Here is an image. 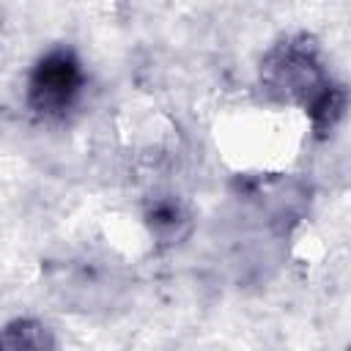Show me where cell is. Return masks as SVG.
Here are the masks:
<instances>
[{"label": "cell", "instance_id": "7a4b0ae2", "mask_svg": "<svg viewBox=\"0 0 351 351\" xmlns=\"http://www.w3.org/2000/svg\"><path fill=\"white\" fill-rule=\"evenodd\" d=\"M85 85L82 66L71 49L47 52L30 71L27 80V107L38 118H63L80 99Z\"/></svg>", "mask_w": 351, "mask_h": 351}, {"label": "cell", "instance_id": "277c9868", "mask_svg": "<svg viewBox=\"0 0 351 351\" xmlns=\"http://www.w3.org/2000/svg\"><path fill=\"white\" fill-rule=\"evenodd\" d=\"M186 217L181 214V208L178 206H159V208H154V214H151V228H154V233L156 236H162V239H167V241H176L181 233H178V225L184 222Z\"/></svg>", "mask_w": 351, "mask_h": 351}, {"label": "cell", "instance_id": "3957f363", "mask_svg": "<svg viewBox=\"0 0 351 351\" xmlns=\"http://www.w3.org/2000/svg\"><path fill=\"white\" fill-rule=\"evenodd\" d=\"M3 346L5 348H49V346H55V340L49 337L47 326L25 318V321H14L5 326Z\"/></svg>", "mask_w": 351, "mask_h": 351}, {"label": "cell", "instance_id": "6da1fadb", "mask_svg": "<svg viewBox=\"0 0 351 351\" xmlns=\"http://www.w3.org/2000/svg\"><path fill=\"white\" fill-rule=\"evenodd\" d=\"M263 88L282 104L302 107L315 132H329L346 107V93L332 85L318 60V49L302 36L277 44L261 63Z\"/></svg>", "mask_w": 351, "mask_h": 351}]
</instances>
